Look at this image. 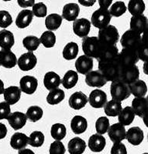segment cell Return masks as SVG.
Returning <instances> with one entry per match:
<instances>
[{
	"label": "cell",
	"instance_id": "cell-9",
	"mask_svg": "<svg viewBox=\"0 0 148 154\" xmlns=\"http://www.w3.org/2000/svg\"><path fill=\"white\" fill-rule=\"evenodd\" d=\"M100 42L97 37H85L82 39V49L85 56L96 58Z\"/></svg>",
	"mask_w": 148,
	"mask_h": 154
},
{
	"label": "cell",
	"instance_id": "cell-12",
	"mask_svg": "<svg viewBox=\"0 0 148 154\" xmlns=\"http://www.w3.org/2000/svg\"><path fill=\"white\" fill-rule=\"evenodd\" d=\"M85 82L90 87L101 88L106 84L107 80L105 79V77L99 70H95L86 74Z\"/></svg>",
	"mask_w": 148,
	"mask_h": 154
},
{
	"label": "cell",
	"instance_id": "cell-13",
	"mask_svg": "<svg viewBox=\"0 0 148 154\" xmlns=\"http://www.w3.org/2000/svg\"><path fill=\"white\" fill-rule=\"evenodd\" d=\"M91 29V23L85 18L76 19L73 23V31L74 34L81 38L88 36Z\"/></svg>",
	"mask_w": 148,
	"mask_h": 154
},
{
	"label": "cell",
	"instance_id": "cell-37",
	"mask_svg": "<svg viewBox=\"0 0 148 154\" xmlns=\"http://www.w3.org/2000/svg\"><path fill=\"white\" fill-rule=\"evenodd\" d=\"M128 10L133 16L143 15L145 10V3L142 0H130L128 3Z\"/></svg>",
	"mask_w": 148,
	"mask_h": 154
},
{
	"label": "cell",
	"instance_id": "cell-46",
	"mask_svg": "<svg viewBox=\"0 0 148 154\" xmlns=\"http://www.w3.org/2000/svg\"><path fill=\"white\" fill-rule=\"evenodd\" d=\"M44 143V135L41 131H34L30 135L28 144L34 147H40Z\"/></svg>",
	"mask_w": 148,
	"mask_h": 154
},
{
	"label": "cell",
	"instance_id": "cell-18",
	"mask_svg": "<svg viewBox=\"0 0 148 154\" xmlns=\"http://www.w3.org/2000/svg\"><path fill=\"white\" fill-rule=\"evenodd\" d=\"M8 122L11 127L15 130H20L26 125L27 117L26 114L21 112H14L9 114Z\"/></svg>",
	"mask_w": 148,
	"mask_h": 154
},
{
	"label": "cell",
	"instance_id": "cell-36",
	"mask_svg": "<svg viewBox=\"0 0 148 154\" xmlns=\"http://www.w3.org/2000/svg\"><path fill=\"white\" fill-rule=\"evenodd\" d=\"M122 110L121 102L116 101V100H110L107 102L104 106L105 113L108 116H117L120 111Z\"/></svg>",
	"mask_w": 148,
	"mask_h": 154
},
{
	"label": "cell",
	"instance_id": "cell-50",
	"mask_svg": "<svg viewBox=\"0 0 148 154\" xmlns=\"http://www.w3.org/2000/svg\"><path fill=\"white\" fill-rule=\"evenodd\" d=\"M50 154H64L65 153V148L63 143L55 140L51 144L49 149Z\"/></svg>",
	"mask_w": 148,
	"mask_h": 154
},
{
	"label": "cell",
	"instance_id": "cell-29",
	"mask_svg": "<svg viewBox=\"0 0 148 154\" xmlns=\"http://www.w3.org/2000/svg\"><path fill=\"white\" fill-rule=\"evenodd\" d=\"M67 147L70 154H82L86 148V143L80 137H74L69 141Z\"/></svg>",
	"mask_w": 148,
	"mask_h": 154
},
{
	"label": "cell",
	"instance_id": "cell-42",
	"mask_svg": "<svg viewBox=\"0 0 148 154\" xmlns=\"http://www.w3.org/2000/svg\"><path fill=\"white\" fill-rule=\"evenodd\" d=\"M40 42L46 48H52L56 43V35L52 31H46L41 35Z\"/></svg>",
	"mask_w": 148,
	"mask_h": 154
},
{
	"label": "cell",
	"instance_id": "cell-25",
	"mask_svg": "<svg viewBox=\"0 0 148 154\" xmlns=\"http://www.w3.org/2000/svg\"><path fill=\"white\" fill-rule=\"evenodd\" d=\"M3 94L5 102L9 105H14L20 100L21 90L18 86H11L5 89Z\"/></svg>",
	"mask_w": 148,
	"mask_h": 154
},
{
	"label": "cell",
	"instance_id": "cell-31",
	"mask_svg": "<svg viewBox=\"0 0 148 154\" xmlns=\"http://www.w3.org/2000/svg\"><path fill=\"white\" fill-rule=\"evenodd\" d=\"M131 94L135 97H144L147 92V86L143 80L138 79L132 84L128 85Z\"/></svg>",
	"mask_w": 148,
	"mask_h": 154
},
{
	"label": "cell",
	"instance_id": "cell-43",
	"mask_svg": "<svg viewBox=\"0 0 148 154\" xmlns=\"http://www.w3.org/2000/svg\"><path fill=\"white\" fill-rule=\"evenodd\" d=\"M23 46L29 52H34L39 47L41 42H40V39L37 37L34 36V35H28V36L25 37L23 38Z\"/></svg>",
	"mask_w": 148,
	"mask_h": 154
},
{
	"label": "cell",
	"instance_id": "cell-23",
	"mask_svg": "<svg viewBox=\"0 0 148 154\" xmlns=\"http://www.w3.org/2000/svg\"><path fill=\"white\" fill-rule=\"evenodd\" d=\"M80 12V8L78 4L71 3L66 4L62 11V19H66L67 21H75Z\"/></svg>",
	"mask_w": 148,
	"mask_h": 154
},
{
	"label": "cell",
	"instance_id": "cell-1",
	"mask_svg": "<svg viewBox=\"0 0 148 154\" xmlns=\"http://www.w3.org/2000/svg\"><path fill=\"white\" fill-rule=\"evenodd\" d=\"M99 71L105 77V79L110 82H114L120 77V67L116 60L107 62H99Z\"/></svg>",
	"mask_w": 148,
	"mask_h": 154
},
{
	"label": "cell",
	"instance_id": "cell-45",
	"mask_svg": "<svg viewBox=\"0 0 148 154\" xmlns=\"http://www.w3.org/2000/svg\"><path fill=\"white\" fill-rule=\"evenodd\" d=\"M127 11V6L125 5V2L122 1L116 2L110 6L109 12L111 15V16L114 17H120L122 15H123Z\"/></svg>",
	"mask_w": 148,
	"mask_h": 154
},
{
	"label": "cell",
	"instance_id": "cell-38",
	"mask_svg": "<svg viewBox=\"0 0 148 154\" xmlns=\"http://www.w3.org/2000/svg\"><path fill=\"white\" fill-rule=\"evenodd\" d=\"M62 23V17L61 16L56 13H52L47 16L45 19V25L48 29L50 31L56 30L61 26Z\"/></svg>",
	"mask_w": 148,
	"mask_h": 154
},
{
	"label": "cell",
	"instance_id": "cell-49",
	"mask_svg": "<svg viewBox=\"0 0 148 154\" xmlns=\"http://www.w3.org/2000/svg\"><path fill=\"white\" fill-rule=\"evenodd\" d=\"M12 23V18L9 12L5 10L0 11V27L7 28Z\"/></svg>",
	"mask_w": 148,
	"mask_h": 154
},
{
	"label": "cell",
	"instance_id": "cell-3",
	"mask_svg": "<svg viewBox=\"0 0 148 154\" xmlns=\"http://www.w3.org/2000/svg\"><path fill=\"white\" fill-rule=\"evenodd\" d=\"M98 39L102 43L106 45H116L118 42L120 34L117 27L113 25H109L99 31Z\"/></svg>",
	"mask_w": 148,
	"mask_h": 154
},
{
	"label": "cell",
	"instance_id": "cell-59",
	"mask_svg": "<svg viewBox=\"0 0 148 154\" xmlns=\"http://www.w3.org/2000/svg\"><path fill=\"white\" fill-rule=\"evenodd\" d=\"M146 64H147V61L144 62V64H143V72L146 75H147V71H146Z\"/></svg>",
	"mask_w": 148,
	"mask_h": 154
},
{
	"label": "cell",
	"instance_id": "cell-17",
	"mask_svg": "<svg viewBox=\"0 0 148 154\" xmlns=\"http://www.w3.org/2000/svg\"><path fill=\"white\" fill-rule=\"evenodd\" d=\"M130 29L142 34L147 31V19L143 15L132 16L130 19Z\"/></svg>",
	"mask_w": 148,
	"mask_h": 154
},
{
	"label": "cell",
	"instance_id": "cell-34",
	"mask_svg": "<svg viewBox=\"0 0 148 154\" xmlns=\"http://www.w3.org/2000/svg\"><path fill=\"white\" fill-rule=\"evenodd\" d=\"M78 80V73L74 70H68L63 77L61 82L65 89H71L76 86Z\"/></svg>",
	"mask_w": 148,
	"mask_h": 154
},
{
	"label": "cell",
	"instance_id": "cell-52",
	"mask_svg": "<svg viewBox=\"0 0 148 154\" xmlns=\"http://www.w3.org/2000/svg\"><path fill=\"white\" fill-rule=\"evenodd\" d=\"M110 154H127V148L121 142L115 143L111 148Z\"/></svg>",
	"mask_w": 148,
	"mask_h": 154
},
{
	"label": "cell",
	"instance_id": "cell-35",
	"mask_svg": "<svg viewBox=\"0 0 148 154\" xmlns=\"http://www.w3.org/2000/svg\"><path fill=\"white\" fill-rule=\"evenodd\" d=\"M146 33H147V31H146L141 35L140 42V44L138 45L137 48H136V49L139 60H142V61L143 62L147 61L148 58V48L147 43H146Z\"/></svg>",
	"mask_w": 148,
	"mask_h": 154
},
{
	"label": "cell",
	"instance_id": "cell-57",
	"mask_svg": "<svg viewBox=\"0 0 148 154\" xmlns=\"http://www.w3.org/2000/svg\"><path fill=\"white\" fill-rule=\"evenodd\" d=\"M18 154H35V153H34V151H32L31 149H26V148H24V149L19 150Z\"/></svg>",
	"mask_w": 148,
	"mask_h": 154
},
{
	"label": "cell",
	"instance_id": "cell-16",
	"mask_svg": "<svg viewBox=\"0 0 148 154\" xmlns=\"http://www.w3.org/2000/svg\"><path fill=\"white\" fill-rule=\"evenodd\" d=\"M108 135L113 143H120L126 138V129L120 123H115L109 126L108 130Z\"/></svg>",
	"mask_w": 148,
	"mask_h": 154
},
{
	"label": "cell",
	"instance_id": "cell-55",
	"mask_svg": "<svg viewBox=\"0 0 148 154\" xmlns=\"http://www.w3.org/2000/svg\"><path fill=\"white\" fill-rule=\"evenodd\" d=\"M7 134V128L5 124L0 123V140L4 139Z\"/></svg>",
	"mask_w": 148,
	"mask_h": 154
},
{
	"label": "cell",
	"instance_id": "cell-39",
	"mask_svg": "<svg viewBox=\"0 0 148 154\" xmlns=\"http://www.w3.org/2000/svg\"><path fill=\"white\" fill-rule=\"evenodd\" d=\"M78 53V46L76 42H71L67 43L63 49V57L66 60H72L75 59Z\"/></svg>",
	"mask_w": 148,
	"mask_h": 154
},
{
	"label": "cell",
	"instance_id": "cell-24",
	"mask_svg": "<svg viewBox=\"0 0 148 154\" xmlns=\"http://www.w3.org/2000/svg\"><path fill=\"white\" fill-rule=\"evenodd\" d=\"M106 141L103 136L100 134H93L88 140V147L89 149L95 152H99L104 149Z\"/></svg>",
	"mask_w": 148,
	"mask_h": 154
},
{
	"label": "cell",
	"instance_id": "cell-28",
	"mask_svg": "<svg viewBox=\"0 0 148 154\" xmlns=\"http://www.w3.org/2000/svg\"><path fill=\"white\" fill-rule=\"evenodd\" d=\"M29 137L22 133H16L12 135L10 140V146L15 149H24L28 145Z\"/></svg>",
	"mask_w": 148,
	"mask_h": 154
},
{
	"label": "cell",
	"instance_id": "cell-58",
	"mask_svg": "<svg viewBox=\"0 0 148 154\" xmlns=\"http://www.w3.org/2000/svg\"><path fill=\"white\" fill-rule=\"evenodd\" d=\"M4 91H5V88H4V83L2 82V80L0 79V94H2L4 93Z\"/></svg>",
	"mask_w": 148,
	"mask_h": 154
},
{
	"label": "cell",
	"instance_id": "cell-6",
	"mask_svg": "<svg viewBox=\"0 0 148 154\" xmlns=\"http://www.w3.org/2000/svg\"><path fill=\"white\" fill-rule=\"evenodd\" d=\"M111 19L112 16L109 13V9L99 8L93 12L91 20L94 26L101 29L109 26Z\"/></svg>",
	"mask_w": 148,
	"mask_h": 154
},
{
	"label": "cell",
	"instance_id": "cell-51",
	"mask_svg": "<svg viewBox=\"0 0 148 154\" xmlns=\"http://www.w3.org/2000/svg\"><path fill=\"white\" fill-rule=\"evenodd\" d=\"M10 113V105L6 102H1L0 103V119H8Z\"/></svg>",
	"mask_w": 148,
	"mask_h": 154
},
{
	"label": "cell",
	"instance_id": "cell-20",
	"mask_svg": "<svg viewBox=\"0 0 148 154\" xmlns=\"http://www.w3.org/2000/svg\"><path fill=\"white\" fill-rule=\"evenodd\" d=\"M17 63V59L10 49H2L0 51V65L5 68H13Z\"/></svg>",
	"mask_w": 148,
	"mask_h": 154
},
{
	"label": "cell",
	"instance_id": "cell-5",
	"mask_svg": "<svg viewBox=\"0 0 148 154\" xmlns=\"http://www.w3.org/2000/svg\"><path fill=\"white\" fill-rule=\"evenodd\" d=\"M119 54L118 48L116 45H106L100 42L96 60L99 62L115 60Z\"/></svg>",
	"mask_w": 148,
	"mask_h": 154
},
{
	"label": "cell",
	"instance_id": "cell-48",
	"mask_svg": "<svg viewBox=\"0 0 148 154\" xmlns=\"http://www.w3.org/2000/svg\"><path fill=\"white\" fill-rule=\"evenodd\" d=\"M47 12H48V9H47L46 5L43 2L35 3L32 8L33 14L37 17H45L47 16Z\"/></svg>",
	"mask_w": 148,
	"mask_h": 154
},
{
	"label": "cell",
	"instance_id": "cell-44",
	"mask_svg": "<svg viewBox=\"0 0 148 154\" xmlns=\"http://www.w3.org/2000/svg\"><path fill=\"white\" fill-rule=\"evenodd\" d=\"M26 116H27V119L35 123L42 118L43 109L38 106H32L28 108Z\"/></svg>",
	"mask_w": 148,
	"mask_h": 154
},
{
	"label": "cell",
	"instance_id": "cell-21",
	"mask_svg": "<svg viewBox=\"0 0 148 154\" xmlns=\"http://www.w3.org/2000/svg\"><path fill=\"white\" fill-rule=\"evenodd\" d=\"M126 139L132 145L138 146L143 142L144 139V134L140 128L134 126L129 129L128 131L126 133Z\"/></svg>",
	"mask_w": 148,
	"mask_h": 154
},
{
	"label": "cell",
	"instance_id": "cell-27",
	"mask_svg": "<svg viewBox=\"0 0 148 154\" xmlns=\"http://www.w3.org/2000/svg\"><path fill=\"white\" fill-rule=\"evenodd\" d=\"M88 127V123L85 117L81 116H75L71 122V128L75 134H81L85 133Z\"/></svg>",
	"mask_w": 148,
	"mask_h": 154
},
{
	"label": "cell",
	"instance_id": "cell-30",
	"mask_svg": "<svg viewBox=\"0 0 148 154\" xmlns=\"http://www.w3.org/2000/svg\"><path fill=\"white\" fill-rule=\"evenodd\" d=\"M34 18V14L31 10L24 9L18 14L16 19V25L18 28L24 29L31 23Z\"/></svg>",
	"mask_w": 148,
	"mask_h": 154
},
{
	"label": "cell",
	"instance_id": "cell-19",
	"mask_svg": "<svg viewBox=\"0 0 148 154\" xmlns=\"http://www.w3.org/2000/svg\"><path fill=\"white\" fill-rule=\"evenodd\" d=\"M88 101V99L85 93H83L82 92H76L70 96L68 104L71 108L78 110L85 107Z\"/></svg>",
	"mask_w": 148,
	"mask_h": 154
},
{
	"label": "cell",
	"instance_id": "cell-41",
	"mask_svg": "<svg viewBox=\"0 0 148 154\" xmlns=\"http://www.w3.org/2000/svg\"><path fill=\"white\" fill-rule=\"evenodd\" d=\"M51 134L55 140L61 141L66 136V127L62 123H55L51 126Z\"/></svg>",
	"mask_w": 148,
	"mask_h": 154
},
{
	"label": "cell",
	"instance_id": "cell-8",
	"mask_svg": "<svg viewBox=\"0 0 148 154\" xmlns=\"http://www.w3.org/2000/svg\"><path fill=\"white\" fill-rule=\"evenodd\" d=\"M141 40V35L136 32L127 30L120 39V43L124 49H136Z\"/></svg>",
	"mask_w": 148,
	"mask_h": 154
},
{
	"label": "cell",
	"instance_id": "cell-11",
	"mask_svg": "<svg viewBox=\"0 0 148 154\" xmlns=\"http://www.w3.org/2000/svg\"><path fill=\"white\" fill-rule=\"evenodd\" d=\"M88 102L93 108L99 109L104 107L107 103V95L104 91L100 89H94L90 93Z\"/></svg>",
	"mask_w": 148,
	"mask_h": 154
},
{
	"label": "cell",
	"instance_id": "cell-40",
	"mask_svg": "<svg viewBox=\"0 0 148 154\" xmlns=\"http://www.w3.org/2000/svg\"><path fill=\"white\" fill-rule=\"evenodd\" d=\"M64 97H65L64 92L62 89L58 88L50 91L49 94L47 96V102L51 105H56L60 103L64 99Z\"/></svg>",
	"mask_w": 148,
	"mask_h": 154
},
{
	"label": "cell",
	"instance_id": "cell-33",
	"mask_svg": "<svg viewBox=\"0 0 148 154\" xmlns=\"http://www.w3.org/2000/svg\"><path fill=\"white\" fill-rule=\"evenodd\" d=\"M14 42V35L10 31L6 29L0 31V47L2 49H10Z\"/></svg>",
	"mask_w": 148,
	"mask_h": 154
},
{
	"label": "cell",
	"instance_id": "cell-2",
	"mask_svg": "<svg viewBox=\"0 0 148 154\" xmlns=\"http://www.w3.org/2000/svg\"><path fill=\"white\" fill-rule=\"evenodd\" d=\"M138 61H139V58H138L136 50L133 49H124L123 48L116 59V62L118 64L120 69L136 65V63Z\"/></svg>",
	"mask_w": 148,
	"mask_h": 154
},
{
	"label": "cell",
	"instance_id": "cell-53",
	"mask_svg": "<svg viewBox=\"0 0 148 154\" xmlns=\"http://www.w3.org/2000/svg\"><path fill=\"white\" fill-rule=\"evenodd\" d=\"M18 4L20 7L26 8V7H33L35 4L34 0H29V1H23V0H18Z\"/></svg>",
	"mask_w": 148,
	"mask_h": 154
},
{
	"label": "cell",
	"instance_id": "cell-26",
	"mask_svg": "<svg viewBox=\"0 0 148 154\" xmlns=\"http://www.w3.org/2000/svg\"><path fill=\"white\" fill-rule=\"evenodd\" d=\"M61 79L58 74L54 72H48L45 74L44 78V84L48 90H53L54 89H58L60 86Z\"/></svg>",
	"mask_w": 148,
	"mask_h": 154
},
{
	"label": "cell",
	"instance_id": "cell-15",
	"mask_svg": "<svg viewBox=\"0 0 148 154\" xmlns=\"http://www.w3.org/2000/svg\"><path fill=\"white\" fill-rule=\"evenodd\" d=\"M93 59L85 56H81L77 59L75 62V68L79 73L86 75L92 71L93 68Z\"/></svg>",
	"mask_w": 148,
	"mask_h": 154
},
{
	"label": "cell",
	"instance_id": "cell-22",
	"mask_svg": "<svg viewBox=\"0 0 148 154\" xmlns=\"http://www.w3.org/2000/svg\"><path fill=\"white\" fill-rule=\"evenodd\" d=\"M147 98L146 97H135L132 102V109L135 115L143 118L147 111Z\"/></svg>",
	"mask_w": 148,
	"mask_h": 154
},
{
	"label": "cell",
	"instance_id": "cell-54",
	"mask_svg": "<svg viewBox=\"0 0 148 154\" xmlns=\"http://www.w3.org/2000/svg\"><path fill=\"white\" fill-rule=\"evenodd\" d=\"M99 5H100V8L105 9H109V6H111V5L113 4V1H110V0H99Z\"/></svg>",
	"mask_w": 148,
	"mask_h": 154
},
{
	"label": "cell",
	"instance_id": "cell-47",
	"mask_svg": "<svg viewBox=\"0 0 148 154\" xmlns=\"http://www.w3.org/2000/svg\"><path fill=\"white\" fill-rule=\"evenodd\" d=\"M109 128V120L106 116H101L95 123V129L98 134H105Z\"/></svg>",
	"mask_w": 148,
	"mask_h": 154
},
{
	"label": "cell",
	"instance_id": "cell-56",
	"mask_svg": "<svg viewBox=\"0 0 148 154\" xmlns=\"http://www.w3.org/2000/svg\"><path fill=\"white\" fill-rule=\"evenodd\" d=\"M95 0H78V2H79L81 5H84V6H86V7H90V6H92L95 3Z\"/></svg>",
	"mask_w": 148,
	"mask_h": 154
},
{
	"label": "cell",
	"instance_id": "cell-7",
	"mask_svg": "<svg viewBox=\"0 0 148 154\" xmlns=\"http://www.w3.org/2000/svg\"><path fill=\"white\" fill-rule=\"evenodd\" d=\"M140 71L136 65L130 66L123 67L120 69V77L119 79L127 85L132 84L139 79Z\"/></svg>",
	"mask_w": 148,
	"mask_h": 154
},
{
	"label": "cell",
	"instance_id": "cell-10",
	"mask_svg": "<svg viewBox=\"0 0 148 154\" xmlns=\"http://www.w3.org/2000/svg\"><path fill=\"white\" fill-rule=\"evenodd\" d=\"M37 59L33 52L23 53L17 60V64L20 69L23 71H29L36 66Z\"/></svg>",
	"mask_w": 148,
	"mask_h": 154
},
{
	"label": "cell",
	"instance_id": "cell-32",
	"mask_svg": "<svg viewBox=\"0 0 148 154\" xmlns=\"http://www.w3.org/2000/svg\"><path fill=\"white\" fill-rule=\"evenodd\" d=\"M135 113L131 106H126L125 108L122 109V110L118 115L119 123L123 125V126H129L130 123H133Z\"/></svg>",
	"mask_w": 148,
	"mask_h": 154
},
{
	"label": "cell",
	"instance_id": "cell-60",
	"mask_svg": "<svg viewBox=\"0 0 148 154\" xmlns=\"http://www.w3.org/2000/svg\"><path fill=\"white\" fill-rule=\"evenodd\" d=\"M143 154H147V152H145V153H143Z\"/></svg>",
	"mask_w": 148,
	"mask_h": 154
},
{
	"label": "cell",
	"instance_id": "cell-14",
	"mask_svg": "<svg viewBox=\"0 0 148 154\" xmlns=\"http://www.w3.org/2000/svg\"><path fill=\"white\" fill-rule=\"evenodd\" d=\"M38 82L34 76L25 75L20 81V89L22 92L27 94H33L37 90Z\"/></svg>",
	"mask_w": 148,
	"mask_h": 154
},
{
	"label": "cell",
	"instance_id": "cell-4",
	"mask_svg": "<svg viewBox=\"0 0 148 154\" xmlns=\"http://www.w3.org/2000/svg\"><path fill=\"white\" fill-rule=\"evenodd\" d=\"M110 93L113 100L122 102L127 100L130 96V91L129 86L120 79L112 82L110 86Z\"/></svg>",
	"mask_w": 148,
	"mask_h": 154
}]
</instances>
